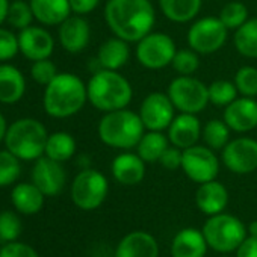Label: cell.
<instances>
[{
	"instance_id": "cell-1",
	"label": "cell",
	"mask_w": 257,
	"mask_h": 257,
	"mask_svg": "<svg viewBox=\"0 0 257 257\" xmlns=\"http://www.w3.org/2000/svg\"><path fill=\"white\" fill-rule=\"evenodd\" d=\"M104 22L113 37L138 43L153 31L156 10L150 0H107Z\"/></svg>"
},
{
	"instance_id": "cell-2",
	"label": "cell",
	"mask_w": 257,
	"mask_h": 257,
	"mask_svg": "<svg viewBox=\"0 0 257 257\" xmlns=\"http://www.w3.org/2000/svg\"><path fill=\"white\" fill-rule=\"evenodd\" d=\"M88 101L85 82L73 73H59L44 91V110L53 118H70Z\"/></svg>"
},
{
	"instance_id": "cell-3",
	"label": "cell",
	"mask_w": 257,
	"mask_h": 257,
	"mask_svg": "<svg viewBox=\"0 0 257 257\" xmlns=\"http://www.w3.org/2000/svg\"><path fill=\"white\" fill-rule=\"evenodd\" d=\"M88 101L100 112L124 109L134 98V88L122 74L115 70L100 68L92 73L86 83Z\"/></svg>"
},
{
	"instance_id": "cell-4",
	"label": "cell",
	"mask_w": 257,
	"mask_h": 257,
	"mask_svg": "<svg viewBox=\"0 0 257 257\" xmlns=\"http://www.w3.org/2000/svg\"><path fill=\"white\" fill-rule=\"evenodd\" d=\"M97 134L103 144L116 150H134L146 134L140 113L131 109L106 112L97 125Z\"/></svg>"
},
{
	"instance_id": "cell-5",
	"label": "cell",
	"mask_w": 257,
	"mask_h": 257,
	"mask_svg": "<svg viewBox=\"0 0 257 257\" xmlns=\"http://www.w3.org/2000/svg\"><path fill=\"white\" fill-rule=\"evenodd\" d=\"M49 134L41 121L35 118H20L14 121L5 137L7 150L20 161H37L44 156Z\"/></svg>"
},
{
	"instance_id": "cell-6",
	"label": "cell",
	"mask_w": 257,
	"mask_h": 257,
	"mask_svg": "<svg viewBox=\"0 0 257 257\" xmlns=\"http://www.w3.org/2000/svg\"><path fill=\"white\" fill-rule=\"evenodd\" d=\"M201 231L204 234L209 248L221 254H228L236 251L237 246L248 236L246 227L239 218L222 212L209 216Z\"/></svg>"
},
{
	"instance_id": "cell-7",
	"label": "cell",
	"mask_w": 257,
	"mask_h": 257,
	"mask_svg": "<svg viewBox=\"0 0 257 257\" xmlns=\"http://www.w3.org/2000/svg\"><path fill=\"white\" fill-rule=\"evenodd\" d=\"M167 94L182 113L198 115L210 103L207 85L194 76H177L170 82Z\"/></svg>"
},
{
	"instance_id": "cell-8",
	"label": "cell",
	"mask_w": 257,
	"mask_h": 257,
	"mask_svg": "<svg viewBox=\"0 0 257 257\" xmlns=\"http://www.w3.org/2000/svg\"><path fill=\"white\" fill-rule=\"evenodd\" d=\"M109 192L106 176L94 168L82 170L71 183V200L82 210L98 209Z\"/></svg>"
},
{
	"instance_id": "cell-9",
	"label": "cell",
	"mask_w": 257,
	"mask_h": 257,
	"mask_svg": "<svg viewBox=\"0 0 257 257\" xmlns=\"http://www.w3.org/2000/svg\"><path fill=\"white\" fill-rule=\"evenodd\" d=\"M228 29L219 17H203L194 20L188 31V46L198 55H213L224 47Z\"/></svg>"
},
{
	"instance_id": "cell-10",
	"label": "cell",
	"mask_w": 257,
	"mask_h": 257,
	"mask_svg": "<svg viewBox=\"0 0 257 257\" xmlns=\"http://www.w3.org/2000/svg\"><path fill=\"white\" fill-rule=\"evenodd\" d=\"M177 46L165 32H150L137 43V59L147 70H162L171 65Z\"/></svg>"
},
{
	"instance_id": "cell-11",
	"label": "cell",
	"mask_w": 257,
	"mask_h": 257,
	"mask_svg": "<svg viewBox=\"0 0 257 257\" xmlns=\"http://www.w3.org/2000/svg\"><path fill=\"white\" fill-rule=\"evenodd\" d=\"M182 170L194 183H206L215 180L219 174V159L215 150L207 146H192L183 150Z\"/></svg>"
},
{
	"instance_id": "cell-12",
	"label": "cell",
	"mask_w": 257,
	"mask_h": 257,
	"mask_svg": "<svg viewBox=\"0 0 257 257\" xmlns=\"http://www.w3.org/2000/svg\"><path fill=\"white\" fill-rule=\"evenodd\" d=\"M221 161L233 174H251L257 170V141L249 137H239L221 150Z\"/></svg>"
},
{
	"instance_id": "cell-13",
	"label": "cell",
	"mask_w": 257,
	"mask_h": 257,
	"mask_svg": "<svg viewBox=\"0 0 257 257\" xmlns=\"http://www.w3.org/2000/svg\"><path fill=\"white\" fill-rule=\"evenodd\" d=\"M138 113L146 131L164 132L176 116V107L167 92H150L143 100Z\"/></svg>"
},
{
	"instance_id": "cell-14",
	"label": "cell",
	"mask_w": 257,
	"mask_h": 257,
	"mask_svg": "<svg viewBox=\"0 0 257 257\" xmlns=\"http://www.w3.org/2000/svg\"><path fill=\"white\" fill-rule=\"evenodd\" d=\"M67 176L61 162H56L47 156H41L35 161L32 170V183L46 195H59L65 186Z\"/></svg>"
},
{
	"instance_id": "cell-15",
	"label": "cell",
	"mask_w": 257,
	"mask_h": 257,
	"mask_svg": "<svg viewBox=\"0 0 257 257\" xmlns=\"http://www.w3.org/2000/svg\"><path fill=\"white\" fill-rule=\"evenodd\" d=\"M222 119L236 134H248L257 127V100L251 97H237L224 107Z\"/></svg>"
},
{
	"instance_id": "cell-16",
	"label": "cell",
	"mask_w": 257,
	"mask_h": 257,
	"mask_svg": "<svg viewBox=\"0 0 257 257\" xmlns=\"http://www.w3.org/2000/svg\"><path fill=\"white\" fill-rule=\"evenodd\" d=\"M59 44L71 55L82 53L91 40V26L83 16H70L64 23L59 25L58 31Z\"/></svg>"
},
{
	"instance_id": "cell-17",
	"label": "cell",
	"mask_w": 257,
	"mask_h": 257,
	"mask_svg": "<svg viewBox=\"0 0 257 257\" xmlns=\"http://www.w3.org/2000/svg\"><path fill=\"white\" fill-rule=\"evenodd\" d=\"M201 131L203 125L197 115L179 112L167 128V137L171 146L185 150L195 146L201 140Z\"/></svg>"
},
{
	"instance_id": "cell-18",
	"label": "cell",
	"mask_w": 257,
	"mask_h": 257,
	"mask_svg": "<svg viewBox=\"0 0 257 257\" xmlns=\"http://www.w3.org/2000/svg\"><path fill=\"white\" fill-rule=\"evenodd\" d=\"M20 52L29 61L47 59L55 50V40L49 31L40 26H29L19 34Z\"/></svg>"
},
{
	"instance_id": "cell-19",
	"label": "cell",
	"mask_w": 257,
	"mask_h": 257,
	"mask_svg": "<svg viewBox=\"0 0 257 257\" xmlns=\"http://www.w3.org/2000/svg\"><path fill=\"white\" fill-rule=\"evenodd\" d=\"M146 165L147 164L140 158L138 153L127 150L115 156L110 164V173L118 183L124 186H135L144 180Z\"/></svg>"
},
{
	"instance_id": "cell-20",
	"label": "cell",
	"mask_w": 257,
	"mask_h": 257,
	"mask_svg": "<svg viewBox=\"0 0 257 257\" xmlns=\"http://www.w3.org/2000/svg\"><path fill=\"white\" fill-rule=\"evenodd\" d=\"M115 257H159V243L147 231H132L118 242Z\"/></svg>"
},
{
	"instance_id": "cell-21",
	"label": "cell",
	"mask_w": 257,
	"mask_h": 257,
	"mask_svg": "<svg viewBox=\"0 0 257 257\" xmlns=\"http://www.w3.org/2000/svg\"><path fill=\"white\" fill-rule=\"evenodd\" d=\"M195 204L207 216L218 215L228 204V191L216 179L201 183L195 192Z\"/></svg>"
},
{
	"instance_id": "cell-22",
	"label": "cell",
	"mask_w": 257,
	"mask_h": 257,
	"mask_svg": "<svg viewBox=\"0 0 257 257\" xmlns=\"http://www.w3.org/2000/svg\"><path fill=\"white\" fill-rule=\"evenodd\" d=\"M207 242L201 230L183 228L180 230L171 242L173 257H206Z\"/></svg>"
},
{
	"instance_id": "cell-23",
	"label": "cell",
	"mask_w": 257,
	"mask_h": 257,
	"mask_svg": "<svg viewBox=\"0 0 257 257\" xmlns=\"http://www.w3.org/2000/svg\"><path fill=\"white\" fill-rule=\"evenodd\" d=\"M25 92L26 79L23 73L11 64H0V103L14 104L23 98Z\"/></svg>"
},
{
	"instance_id": "cell-24",
	"label": "cell",
	"mask_w": 257,
	"mask_h": 257,
	"mask_svg": "<svg viewBox=\"0 0 257 257\" xmlns=\"http://www.w3.org/2000/svg\"><path fill=\"white\" fill-rule=\"evenodd\" d=\"M128 44L131 43H127L118 37L107 38L104 43H101L95 58L100 68L115 71L122 68L131 59V47H128Z\"/></svg>"
},
{
	"instance_id": "cell-25",
	"label": "cell",
	"mask_w": 257,
	"mask_h": 257,
	"mask_svg": "<svg viewBox=\"0 0 257 257\" xmlns=\"http://www.w3.org/2000/svg\"><path fill=\"white\" fill-rule=\"evenodd\" d=\"M34 17L44 26H59L71 16L68 0H29Z\"/></svg>"
},
{
	"instance_id": "cell-26",
	"label": "cell",
	"mask_w": 257,
	"mask_h": 257,
	"mask_svg": "<svg viewBox=\"0 0 257 257\" xmlns=\"http://www.w3.org/2000/svg\"><path fill=\"white\" fill-rule=\"evenodd\" d=\"M44 194L34 183H19L11 192V200L17 212L23 215H35L44 206Z\"/></svg>"
},
{
	"instance_id": "cell-27",
	"label": "cell",
	"mask_w": 257,
	"mask_h": 257,
	"mask_svg": "<svg viewBox=\"0 0 257 257\" xmlns=\"http://www.w3.org/2000/svg\"><path fill=\"white\" fill-rule=\"evenodd\" d=\"M203 0H159V8L165 19L173 23L194 22L200 14Z\"/></svg>"
},
{
	"instance_id": "cell-28",
	"label": "cell",
	"mask_w": 257,
	"mask_h": 257,
	"mask_svg": "<svg viewBox=\"0 0 257 257\" xmlns=\"http://www.w3.org/2000/svg\"><path fill=\"white\" fill-rule=\"evenodd\" d=\"M171 146L168 137L159 131H146L137 146V153L146 164L159 162L164 152Z\"/></svg>"
},
{
	"instance_id": "cell-29",
	"label": "cell",
	"mask_w": 257,
	"mask_h": 257,
	"mask_svg": "<svg viewBox=\"0 0 257 257\" xmlns=\"http://www.w3.org/2000/svg\"><path fill=\"white\" fill-rule=\"evenodd\" d=\"M233 44L237 53L248 59H257V17L248 19L234 31Z\"/></svg>"
},
{
	"instance_id": "cell-30",
	"label": "cell",
	"mask_w": 257,
	"mask_h": 257,
	"mask_svg": "<svg viewBox=\"0 0 257 257\" xmlns=\"http://www.w3.org/2000/svg\"><path fill=\"white\" fill-rule=\"evenodd\" d=\"M76 140L68 132H55L49 135L44 156L56 161V162H67L76 155Z\"/></svg>"
},
{
	"instance_id": "cell-31",
	"label": "cell",
	"mask_w": 257,
	"mask_h": 257,
	"mask_svg": "<svg viewBox=\"0 0 257 257\" xmlns=\"http://www.w3.org/2000/svg\"><path fill=\"white\" fill-rule=\"evenodd\" d=\"M230 134H231V128L227 125L224 119L212 118L203 125L201 140L204 146H207L209 149L215 152H221L230 143Z\"/></svg>"
},
{
	"instance_id": "cell-32",
	"label": "cell",
	"mask_w": 257,
	"mask_h": 257,
	"mask_svg": "<svg viewBox=\"0 0 257 257\" xmlns=\"http://www.w3.org/2000/svg\"><path fill=\"white\" fill-rule=\"evenodd\" d=\"M207 89H209V101L218 107H225L239 97L234 82H230L225 79L212 82L207 86Z\"/></svg>"
},
{
	"instance_id": "cell-33",
	"label": "cell",
	"mask_w": 257,
	"mask_h": 257,
	"mask_svg": "<svg viewBox=\"0 0 257 257\" xmlns=\"http://www.w3.org/2000/svg\"><path fill=\"white\" fill-rule=\"evenodd\" d=\"M219 20L224 23V26L228 31H236L239 29L249 17H248V8L242 4L237 2V0H233V2H227L221 13H219Z\"/></svg>"
},
{
	"instance_id": "cell-34",
	"label": "cell",
	"mask_w": 257,
	"mask_h": 257,
	"mask_svg": "<svg viewBox=\"0 0 257 257\" xmlns=\"http://www.w3.org/2000/svg\"><path fill=\"white\" fill-rule=\"evenodd\" d=\"M22 173L20 159L10 150H0V188L17 182Z\"/></svg>"
},
{
	"instance_id": "cell-35",
	"label": "cell",
	"mask_w": 257,
	"mask_h": 257,
	"mask_svg": "<svg viewBox=\"0 0 257 257\" xmlns=\"http://www.w3.org/2000/svg\"><path fill=\"white\" fill-rule=\"evenodd\" d=\"M234 85L237 88L239 95L243 97H257V68L252 65L240 67L234 74Z\"/></svg>"
},
{
	"instance_id": "cell-36",
	"label": "cell",
	"mask_w": 257,
	"mask_h": 257,
	"mask_svg": "<svg viewBox=\"0 0 257 257\" xmlns=\"http://www.w3.org/2000/svg\"><path fill=\"white\" fill-rule=\"evenodd\" d=\"M171 67L176 73H179V76H192L200 68V55L191 47L177 49Z\"/></svg>"
},
{
	"instance_id": "cell-37",
	"label": "cell",
	"mask_w": 257,
	"mask_h": 257,
	"mask_svg": "<svg viewBox=\"0 0 257 257\" xmlns=\"http://www.w3.org/2000/svg\"><path fill=\"white\" fill-rule=\"evenodd\" d=\"M34 13L31 8L29 2L25 0H14L10 4V11H8V22L13 28L23 31L32 25L34 20Z\"/></svg>"
},
{
	"instance_id": "cell-38",
	"label": "cell",
	"mask_w": 257,
	"mask_h": 257,
	"mask_svg": "<svg viewBox=\"0 0 257 257\" xmlns=\"http://www.w3.org/2000/svg\"><path fill=\"white\" fill-rule=\"evenodd\" d=\"M22 233V221L17 213L11 210L0 212V239L4 242H14Z\"/></svg>"
},
{
	"instance_id": "cell-39",
	"label": "cell",
	"mask_w": 257,
	"mask_h": 257,
	"mask_svg": "<svg viewBox=\"0 0 257 257\" xmlns=\"http://www.w3.org/2000/svg\"><path fill=\"white\" fill-rule=\"evenodd\" d=\"M31 74L32 79L43 86H47L59 73L56 65L50 61V58L47 59H40V61H34L32 67H31Z\"/></svg>"
},
{
	"instance_id": "cell-40",
	"label": "cell",
	"mask_w": 257,
	"mask_h": 257,
	"mask_svg": "<svg viewBox=\"0 0 257 257\" xmlns=\"http://www.w3.org/2000/svg\"><path fill=\"white\" fill-rule=\"evenodd\" d=\"M19 52V35H14L11 31L0 28V62L16 58Z\"/></svg>"
},
{
	"instance_id": "cell-41",
	"label": "cell",
	"mask_w": 257,
	"mask_h": 257,
	"mask_svg": "<svg viewBox=\"0 0 257 257\" xmlns=\"http://www.w3.org/2000/svg\"><path fill=\"white\" fill-rule=\"evenodd\" d=\"M0 257H40L38 252L23 242H7L0 249Z\"/></svg>"
},
{
	"instance_id": "cell-42",
	"label": "cell",
	"mask_w": 257,
	"mask_h": 257,
	"mask_svg": "<svg viewBox=\"0 0 257 257\" xmlns=\"http://www.w3.org/2000/svg\"><path fill=\"white\" fill-rule=\"evenodd\" d=\"M182 158H183V150L174 146H170L164 155L159 159V164L170 171H176L179 168H182Z\"/></svg>"
},
{
	"instance_id": "cell-43",
	"label": "cell",
	"mask_w": 257,
	"mask_h": 257,
	"mask_svg": "<svg viewBox=\"0 0 257 257\" xmlns=\"http://www.w3.org/2000/svg\"><path fill=\"white\" fill-rule=\"evenodd\" d=\"M68 2H70L73 14L86 16V14H91L92 11H95V8L100 4V0H68Z\"/></svg>"
},
{
	"instance_id": "cell-44",
	"label": "cell",
	"mask_w": 257,
	"mask_h": 257,
	"mask_svg": "<svg viewBox=\"0 0 257 257\" xmlns=\"http://www.w3.org/2000/svg\"><path fill=\"white\" fill-rule=\"evenodd\" d=\"M236 257H257V236H246L234 251Z\"/></svg>"
},
{
	"instance_id": "cell-45",
	"label": "cell",
	"mask_w": 257,
	"mask_h": 257,
	"mask_svg": "<svg viewBox=\"0 0 257 257\" xmlns=\"http://www.w3.org/2000/svg\"><path fill=\"white\" fill-rule=\"evenodd\" d=\"M10 11V0H0V26L8 20Z\"/></svg>"
},
{
	"instance_id": "cell-46",
	"label": "cell",
	"mask_w": 257,
	"mask_h": 257,
	"mask_svg": "<svg viewBox=\"0 0 257 257\" xmlns=\"http://www.w3.org/2000/svg\"><path fill=\"white\" fill-rule=\"evenodd\" d=\"M7 132H8V124H7V119H5L4 113H0V143L5 141Z\"/></svg>"
},
{
	"instance_id": "cell-47",
	"label": "cell",
	"mask_w": 257,
	"mask_h": 257,
	"mask_svg": "<svg viewBox=\"0 0 257 257\" xmlns=\"http://www.w3.org/2000/svg\"><path fill=\"white\" fill-rule=\"evenodd\" d=\"M246 231H248L249 236H257V221L249 222L248 227H246Z\"/></svg>"
},
{
	"instance_id": "cell-48",
	"label": "cell",
	"mask_w": 257,
	"mask_h": 257,
	"mask_svg": "<svg viewBox=\"0 0 257 257\" xmlns=\"http://www.w3.org/2000/svg\"><path fill=\"white\" fill-rule=\"evenodd\" d=\"M221 257H228V255H221Z\"/></svg>"
}]
</instances>
